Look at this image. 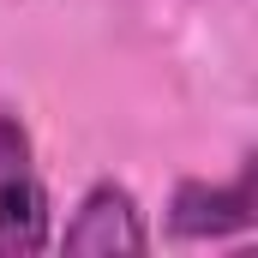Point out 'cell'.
Instances as JSON below:
<instances>
[{
	"label": "cell",
	"instance_id": "1",
	"mask_svg": "<svg viewBox=\"0 0 258 258\" xmlns=\"http://www.w3.org/2000/svg\"><path fill=\"white\" fill-rule=\"evenodd\" d=\"M48 246V192L30 156V132L18 114H0V258Z\"/></svg>",
	"mask_w": 258,
	"mask_h": 258
},
{
	"label": "cell",
	"instance_id": "2",
	"mask_svg": "<svg viewBox=\"0 0 258 258\" xmlns=\"http://www.w3.org/2000/svg\"><path fill=\"white\" fill-rule=\"evenodd\" d=\"M60 246L66 252H144L150 246V228H144V210H138V198L126 186L96 180L90 192L78 198Z\"/></svg>",
	"mask_w": 258,
	"mask_h": 258
},
{
	"label": "cell",
	"instance_id": "3",
	"mask_svg": "<svg viewBox=\"0 0 258 258\" xmlns=\"http://www.w3.org/2000/svg\"><path fill=\"white\" fill-rule=\"evenodd\" d=\"M168 228L186 234V240H222V234L252 228V162H246L228 186L180 180L174 198H168Z\"/></svg>",
	"mask_w": 258,
	"mask_h": 258
}]
</instances>
